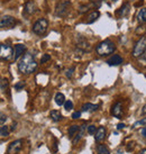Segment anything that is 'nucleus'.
<instances>
[{
	"label": "nucleus",
	"mask_w": 146,
	"mask_h": 154,
	"mask_svg": "<svg viewBox=\"0 0 146 154\" xmlns=\"http://www.w3.org/2000/svg\"><path fill=\"white\" fill-rule=\"evenodd\" d=\"M37 68V63L35 61L34 56L30 53H25L23 57L20 59L19 63H18V70L19 72L24 73V74H29L33 73Z\"/></svg>",
	"instance_id": "nucleus-1"
},
{
	"label": "nucleus",
	"mask_w": 146,
	"mask_h": 154,
	"mask_svg": "<svg viewBox=\"0 0 146 154\" xmlns=\"http://www.w3.org/2000/svg\"><path fill=\"white\" fill-rule=\"evenodd\" d=\"M115 50H116V46H115V44L112 43L110 39H105L102 42H100L97 45V47H96V52L100 56L109 55V54L114 53Z\"/></svg>",
	"instance_id": "nucleus-2"
},
{
	"label": "nucleus",
	"mask_w": 146,
	"mask_h": 154,
	"mask_svg": "<svg viewBox=\"0 0 146 154\" xmlns=\"http://www.w3.org/2000/svg\"><path fill=\"white\" fill-rule=\"evenodd\" d=\"M47 28H48V20L45 19V18H41V19H38V20H36L34 23L32 29H33L34 34L42 36V35H44L47 32Z\"/></svg>",
	"instance_id": "nucleus-3"
},
{
	"label": "nucleus",
	"mask_w": 146,
	"mask_h": 154,
	"mask_svg": "<svg viewBox=\"0 0 146 154\" xmlns=\"http://www.w3.org/2000/svg\"><path fill=\"white\" fill-rule=\"evenodd\" d=\"M145 51H146V37L143 36V37H141V39H138L137 42H136V44L134 45L132 55H133L134 57H141Z\"/></svg>",
	"instance_id": "nucleus-4"
},
{
	"label": "nucleus",
	"mask_w": 146,
	"mask_h": 154,
	"mask_svg": "<svg viewBox=\"0 0 146 154\" xmlns=\"http://www.w3.org/2000/svg\"><path fill=\"white\" fill-rule=\"evenodd\" d=\"M70 6H71V4H70V1H68V0L60 1V2L57 4V6H56L55 15L57 17H61V18L65 17L70 11V9H69Z\"/></svg>",
	"instance_id": "nucleus-5"
},
{
	"label": "nucleus",
	"mask_w": 146,
	"mask_h": 154,
	"mask_svg": "<svg viewBox=\"0 0 146 154\" xmlns=\"http://www.w3.org/2000/svg\"><path fill=\"white\" fill-rule=\"evenodd\" d=\"M16 19L13 17V16H9V15H5L1 17L0 19V26L2 29H10V28H14L15 25H16Z\"/></svg>",
	"instance_id": "nucleus-6"
},
{
	"label": "nucleus",
	"mask_w": 146,
	"mask_h": 154,
	"mask_svg": "<svg viewBox=\"0 0 146 154\" xmlns=\"http://www.w3.org/2000/svg\"><path fill=\"white\" fill-rule=\"evenodd\" d=\"M13 56V47L8 44H1L0 46V57L2 61H7Z\"/></svg>",
	"instance_id": "nucleus-7"
},
{
	"label": "nucleus",
	"mask_w": 146,
	"mask_h": 154,
	"mask_svg": "<svg viewBox=\"0 0 146 154\" xmlns=\"http://www.w3.org/2000/svg\"><path fill=\"white\" fill-rule=\"evenodd\" d=\"M77 47L79 50H81L82 52H87L91 50V45L89 44V42L82 36H78L77 37Z\"/></svg>",
	"instance_id": "nucleus-8"
},
{
	"label": "nucleus",
	"mask_w": 146,
	"mask_h": 154,
	"mask_svg": "<svg viewBox=\"0 0 146 154\" xmlns=\"http://www.w3.org/2000/svg\"><path fill=\"white\" fill-rule=\"evenodd\" d=\"M23 146V140H17L10 143V145L8 146V153L9 154H16L18 153Z\"/></svg>",
	"instance_id": "nucleus-9"
},
{
	"label": "nucleus",
	"mask_w": 146,
	"mask_h": 154,
	"mask_svg": "<svg viewBox=\"0 0 146 154\" xmlns=\"http://www.w3.org/2000/svg\"><path fill=\"white\" fill-rule=\"evenodd\" d=\"M36 9H37V7H36V4H35L34 1L29 0V1H27V2L25 4L24 11H25L26 15L30 16V15H34V14L36 13Z\"/></svg>",
	"instance_id": "nucleus-10"
},
{
	"label": "nucleus",
	"mask_w": 146,
	"mask_h": 154,
	"mask_svg": "<svg viewBox=\"0 0 146 154\" xmlns=\"http://www.w3.org/2000/svg\"><path fill=\"white\" fill-rule=\"evenodd\" d=\"M121 63H123V57L118 54L112 55L111 57H109L107 60V64L110 66H117V65H120Z\"/></svg>",
	"instance_id": "nucleus-11"
},
{
	"label": "nucleus",
	"mask_w": 146,
	"mask_h": 154,
	"mask_svg": "<svg viewBox=\"0 0 146 154\" xmlns=\"http://www.w3.org/2000/svg\"><path fill=\"white\" fill-rule=\"evenodd\" d=\"M121 111H123V105L119 101L111 107V115L117 117V118H121Z\"/></svg>",
	"instance_id": "nucleus-12"
},
{
	"label": "nucleus",
	"mask_w": 146,
	"mask_h": 154,
	"mask_svg": "<svg viewBox=\"0 0 146 154\" xmlns=\"http://www.w3.org/2000/svg\"><path fill=\"white\" fill-rule=\"evenodd\" d=\"M26 51V46L24 44H17L15 45V54H14V60H18L20 56L24 54V52Z\"/></svg>",
	"instance_id": "nucleus-13"
},
{
	"label": "nucleus",
	"mask_w": 146,
	"mask_h": 154,
	"mask_svg": "<svg viewBox=\"0 0 146 154\" xmlns=\"http://www.w3.org/2000/svg\"><path fill=\"white\" fill-rule=\"evenodd\" d=\"M129 8H130V5H129V2H125L123 6H121L120 8L117 10V16L118 17H125V16H127L129 13Z\"/></svg>",
	"instance_id": "nucleus-14"
},
{
	"label": "nucleus",
	"mask_w": 146,
	"mask_h": 154,
	"mask_svg": "<svg viewBox=\"0 0 146 154\" xmlns=\"http://www.w3.org/2000/svg\"><path fill=\"white\" fill-rule=\"evenodd\" d=\"M105 137H106V128L103 126H100L95 134V140L96 142H101L105 140Z\"/></svg>",
	"instance_id": "nucleus-15"
},
{
	"label": "nucleus",
	"mask_w": 146,
	"mask_h": 154,
	"mask_svg": "<svg viewBox=\"0 0 146 154\" xmlns=\"http://www.w3.org/2000/svg\"><path fill=\"white\" fill-rule=\"evenodd\" d=\"M86 129H88L87 128V125H81L80 126V128H79V131H78V133H77V135H75V137L73 138V144H77L78 142L81 140L82 137H83V135H84V133H86Z\"/></svg>",
	"instance_id": "nucleus-16"
},
{
	"label": "nucleus",
	"mask_w": 146,
	"mask_h": 154,
	"mask_svg": "<svg viewBox=\"0 0 146 154\" xmlns=\"http://www.w3.org/2000/svg\"><path fill=\"white\" fill-rule=\"evenodd\" d=\"M100 17V13H99L98 10H93L91 14H89L86 18V23L87 24H92V23H95L98 18Z\"/></svg>",
	"instance_id": "nucleus-17"
},
{
	"label": "nucleus",
	"mask_w": 146,
	"mask_h": 154,
	"mask_svg": "<svg viewBox=\"0 0 146 154\" xmlns=\"http://www.w3.org/2000/svg\"><path fill=\"white\" fill-rule=\"evenodd\" d=\"M98 105H93V103H87L82 106V111H87V112H93V111L98 110Z\"/></svg>",
	"instance_id": "nucleus-18"
},
{
	"label": "nucleus",
	"mask_w": 146,
	"mask_h": 154,
	"mask_svg": "<svg viewBox=\"0 0 146 154\" xmlns=\"http://www.w3.org/2000/svg\"><path fill=\"white\" fill-rule=\"evenodd\" d=\"M137 20L141 24L146 23V8H141L137 13Z\"/></svg>",
	"instance_id": "nucleus-19"
},
{
	"label": "nucleus",
	"mask_w": 146,
	"mask_h": 154,
	"mask_svg": "<svg viewBox=\"0 0 146 154\" xmlns=\"http://www.w3.org/2000/svg\"><path fill=\"white\" fill-rule=\"evenodd\" d=\"M50 117H51V119L53 120V122L57 123V122H60V120L62 119V114H61L59 110H51Z\"/></svg>",
	"instance_id": "nucleus-20"
},
{
	"label": "nucleus",
	"mask_w": 146,
	"mask_h": 154,
	"mask_svg": "<svg viewBox=\"0 0 146 154\" xmlns=\"http://www.w3.org/2000/svg\"><path fill=\"white\" fill-rule=\"evenodd\" d=\"M54 99H55V103L57 106H62V105H64V103L66 101L64 94H62V92H57V94H55V98Z\"/></svg>",
	"instance_id": "nucleus-21"
},
{
	"label": "nucleus",
	"mask_w": 146,
	"mask_h": 154,
	"mask_svg": "<svg viewBox=\"0 0 146 154\" xmlns=\"http://www.w3.org/2000/svg\"><path fill=\"white\" fill-rule=\"evenodd\" d=\"M97 152H98V154H110L109 149H108L106 145H102V144L98 145V147H97Z\"/></svg>",
	"instance_id": "nucleus-22"
},
{
	"label": "nucleus",
	"mask_w": 146,
	"mask_h": 154,
	"mask_svg": "<svg viewBox=\"0 0 146 154\" xmlns=\"http://www.w3.org/2000/svg\"><path fill=\"white\" fill-rule=\"evenodd\" d=\"M80 128V126H78V125H72V126H70L69 127V131H68V134H69L70 137H73L75 135V133H78Z\"/></svg>",
	"instance_id": "nucleus-23"
},
{
	"label": "nucleus",
	"mask_w": 146,
	"mask_h": 154,
	"mask_svg": "<svg viewBox=\"0 0 146 154\" xmlns=\"http://www.w3.org/2000/svg\"><path fill=\"white\" fill-rule=\"evenodd\" d=\"M135 33L137 35H141V36H144L146 34V25H141L138 26L136 30H135Z\"/></svg>",
	"instance_id": "nucleus-24"
},
{
	"label": "nucleus",
	"mask_w": 146,
	"mask_h": 154,
	"mask_svg": "<svg viewBox=\"0 0 146 154\" xmlns=\"http://www.w3.org/2000/svg\"><path fill=\"white\" fill-rule=\"evenodd\" d=\"M0 134H1V136H2V137L8 136V135H9L8 126H5V125H2V126H1V131H0Z\"/></svg>",
	"instance_id": "nucleus-25"
},
{
	"label": "nucleus",
	"mask_w": 146,
	"mask_h": 154,
	"mask_svg": "<svg viewBox=\"0 0 146 154\" xmlns=\"http://www.w3.org/2000/svg\"><path fill=\"white\" fill-rule=\"evenodd\" d=\"M0 83H1V91H5V90L8 88V80L7 79H5V78H2L1 79V81H0Z\"/></svg>",
	"instance_id": "nucleus-26"
},
{
	"label": "nucleus",
	"mask_w": 146,
	"mask_h": 154,
	"mask_svg": "<svg viewBox=\"0 0 146 154\" xmlns=\"http://www.w3.org/2000/svg\"><path fill=\"white\" fill-rule=\"evenodd\" d=\"M88 134L89 135H95L96 132H97V129H96V126L95 125H90V126H88Z\"/></svg>",
	"instance_id": "nucleus-27"
},
{
	"label": "nucleus",
	"mask_w": 146,
	"mask_h": 154,
	"mask_svg": "<svg viewBox=\"0 0 146 154\" xmlns=\"http://www.w3.org/2000/svg\"><path fill=\"white\" fill-rule=\"evenodd\" d=\"M64 108L66 109V110H71L73 108V103L71 101V100H66L64 103Z\"/></svg>",
	"instance_id": "nucleus-28"
},
{
	"label": "nucleus",
	"mask_w": 146,
	"mask_h": 154,
	"mask_svg": "<svg viewBox=\"0 0 146 154\" xmlns=\"http://www.w3.org/2000/svg\"><path fill=\"white\" fill-rule=\"evenodd\" d=\"M50 60H51V55H50V54H44V55L42 56V59H41V63L44 64V63H46V62Z\"/></svg>",
	"instance_id": "nucleus-29"
},
{
	"label": "nucleus",
	"mask_w": 146,
	"mask_h": 154,
	"mask_svg": "<svg viewBox=\"0 0 146 154\" xmlns=\"http://www.w3.org/2000/svg\"><path fill=\"white\" fill-rule=\"evenodd\" d=\"M145 124H146V118H144V119H141V120H138V122H136V123L134 124L133 128H136L139 125H145Z\"/></svg>",
	"instance_id": "nucleus-30"
},
{
	"label": "nucleus",
	"mask_w": 146,
	"mask_h": 154,
	"mask_svg": "<svg viewBox=\"0 0 146 154\" xmlns=\"http://www.w3.org/2000/svg\"><path fill=\"white\" fill-rule=\"evenodd\" d=\"M74 70H75L74 68L69 69V70H68V71L65 72V75L69 78V79H71V78H72V75H73V72H74Z\"/></svg>",
	"instance_id": "nucleus-31"
},
{
	"label": "nucleus",
	"mask_w": 146,
	"mask_h": 154,
	"mask_svg": "<svg viewBox=\"0 0 146 154\" xmlns=\"http://www.w3.org/2000/svg\"><path fill=\"white\" fill-rule=\"evenodd\" d=\"M88 10H89V6H81V7L79 8V13L84 14V13H87Z\"/></svg>",
	"instance_id": "nucleus-32"
},
{
	"label": "nucleus",
	"mask_w": 146,
	"mask_h": 154,
	"mask_svg": "<svg viewBox=\"0 0 146 154\" xmlns=\"http://www.w3.org/2000/svg\"><path fill=\"white\" fill-rule=\"evenodd\" d=\"M81 117V111H74L72 114V118L73 119H78Z\"/></svg>",
	"instance_id": "nucleus-33"
},
{
	"label": "nucleus",
	"mask_w": 146,
	"mask_h": 154,
	"mask_svg": "<svg viewBox=\"0 0 146 154\" xmlns=\"http://www.w3.org/2000/svg\"><path fill=\"white\" fill-rule=\"evenodd\" d=\"M25 87V82L23 81V82H18L17 85L15 86V88H16V90H20V89H23Z\"/></svg>",
	"instance_id": "nucleus-34"
},
{
	"label": "nucleus",
	"mask_w": 146,
	"mask_h": 154,
	"mask_svg": "<svg viewBox=\"0 0 146 154\" xmlns=\"http://www.w3.org/2000/svg\"><path fill=\"white\" fill-rule=\"evenodd\" d=\"M7 120V116L5 115V114H1V118H0V124H1V126L2 125H5V122Z\"/></svg>",
	"instance_id": "nucleus-35"
},
{
	"label": "nucleus",
	"mask_w": 146,
	"mask_h": 154,
	"mask_svg": "<svg viewBox=\"0 0 146 154\" xmlns=\"http://www.w3.org/2000/svg\"><path fill=\"white\" fill-rule=\"evenodd\" d=\"M125 128V124L124 123H119V124L117 125V129L118 131H120V129H124Z\"/></svg>",
	"instance_id": "nucleus-36"
},
{
	"label": "nucleus",
	"mask_w": 146,
	"mask_h": 154,
	"mask_svg": "<svg viewBox=\"0 0 146 154\" xmlns=\"http://www.w3.org/2000/svg\"><path fill=\"white\" fill-rule=\"evenodd\" d=\"M141 60L144 62V64H146V51L144 52V53H143V55L141 56Z\"/></svg>",
	"instance_id": "nucleus-37"
},
{
	"label": "nucleus",
	"mask_w": 146,
	"mask_h": 154,
	"mask_svg": "<svg viewBox=\"0 0 146 154\" xmlns=\"http://www.w3.org/2000/svg\"><path fill=\"white\" fill-rule=\"evenodd\" d=\"M141 133H142V135H143V136H144V137H145V138H146V126H145V127H143L142 131H141Z\"/></svg>",
	"instance_id": "nucleus-38"
},
{
	"label": "nucleus",
	"mask_w": 146,
	"mask_h": 154,
	"mask_svg": "<svg viewBox=\"0 0 146 154\" xmlns=\"http://www.w3.org/2000/svg\"><path fill=\"white\" fill-rule=\"evenodd\" d=\"M134 146V143H129L128 145H127V151H130V149H133Z\"/></svg>",
	"instance_id": "nucleus-39"
},
{
	"label": "nucleus",
	"mask_w": 146,
	"mask_h": 154,
	"mask_svg": "<svg viewBox=\"0 0 146 154\" xmlns=\"http://www.w3.org/2000/svg\"><path fill=\"white\" fill-rule=\"evenodd\" d=\"M142 115H145L146 114V105H144V107H143V109H142V112H141Z\"/></svg>",
	"instance_id": "nucleus-40"
},
{
	"label": "nucleus",
	"mask_w": 146,
	"mask_h": 154,
	"mask_svg": "<svg viewBox=\"0 0 146 154\" xmlns=\"http://www.w3.org/2000/svg\"><path fill=\"white\" fill-rule=\"evenodd\" d=\"M16 126H17V123H14L13 127H11V131H15V129H16Z\"/></svg>",
	"instance_id": "nucleus-41"
},
{
	"label": "nucleus",
	"mask_w": 146,
	"mask_h": 154,
	"mask_svg": "<svg viewBox=\"0 0 146 154\" xmlns=\"http://www.w3.org/2000/svg\"><path fill=\"white\" fill-rule=\"evenodd\" d=\"M139 154H146V149H144V150L141 151V152H139Z\"/></svg>",
	"instance_id": "nucleus-42"
},
{
	"label": "nucleus",
	"mask_w": 146,
	"mask_h": 154,
	"mask_svg": "<svg viewBox=\"0 0 146 154\" xmlns=\"http://www.w3.org/2000/svg\"><path fill=\"white\" fill-rule=\"evenodd\" d=\"M91 2H100V1H102V0H90Z\"/></svg>",
	"instance_id": "nucleus-43"
}]
</instances>
